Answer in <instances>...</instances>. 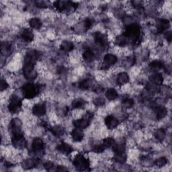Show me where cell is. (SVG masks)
Wrapping results in <instances>:
<instances>
[{"mask_svg":"<svg viewBox=\"0 0 172 172\" xmlns=\"http://www.w3.org/2000/svg\"><path fill=\"white\" fill-rule=\"evenodd\" d=\"M155 112L156 114V117L158 119H162L165 118L167 114V110L164 106H157L155 108Z\"/></svg>","mask_w":172,"mask_h":172,"instance_id":"15","label":"cell"},{"mask_svg":"<svg viewBox=\"0 0 172 172\" xmlns=\"http://www.w3.org/2000/svg\"><path fill=\"white\" fill-rule=\"evenodd\" d=\"M47 112V108L45 104L39 103L34 106L32 108V113L37 116H42L45 115Z\"/></svg>","mask_w":172,"mask_h":172,"instance_id":"10","label":"cell"},{"mask_svg":"<svg viewBox=\"0 0 172 172\" xmlns=\"http://www.w3.org/2000/svg\"><path fill=\"white\" fill-rule=\"evenodd\" d=\"M96 92H102L103 91V87L101 86H96L94 90Z\"/></svg>","mask_w":172,"mask_h":172,"instance_id":"43","label":"cell"},{"mask_svg":"<svg viewBox=\"0 0 172 172\" xmlns=\"http://www.w3.org/2000/svg\"><path fill=\"white\" fill-rule=\"evenodd\" d=\"M38 164V161L37 160H32V159H29V160H27L24 161L22 163V166L23 167L26 169H30V168H33V167H36Z\"/></svg>","mask_w":172,"mask_h":172,"instance_id":"23","label":"cell"},{"mask_svg":"<svg viewBox=\"0 0 172 172\" xmlns=\"http://www.w3.org/2000/svg\"><path fill=\"white\" fill-rule=\"evenodd\" d=\"M8 87V84L6 80L4 79H2L1 81V91H3V90H6Z\"/></svg>","mask_w":172,"mask_h":172,"instance_id":"41","label":"cell"},{"mask_svg":"<svg viewBox=\"0 0 172 172\" xmlns=\"http://www.w3.org/2000/svg\"><path fill=\"white\" fill-rule=\"evenodd\" d=\"M85 104H86V102L84 100L81 98H78V99H76L73 101L72 107L73 108H76V109L83 108L85 106Z\"/></svg>","mask_w":172,"mask_h":172,"instance_id":"29","label":"cell"},{"mask_svg":"<svg viewBox=\"0 0 172 172\" xmlns=\"http://www.w3.org/2000/svg\"><path fill=\"white\" fill-rule=\"evenodd\" d=\"M106 149V147L103 144H100V145H96L94 148V151L97 153H102Z\"/></svg>","mask_w":172,"mask_h":172,"instance_id":"38","label":"cell"},{"mask_svg":"<svg viewBox=\"0 0 172 172\" xmlns=\"http://www.w3.org/2000/svg\"><path fill=\"white\" fill-rule=\"evenodd\" d=\"M11 48H12V45H10V43L6 42L2 43L1 50H2V54L10 53L11 51Z\"/></svg>","mask_w":172,"mask_h":172,"instance_id":"33","label":"cell"},{"mask_svg":"<svg viewBox=\"0 0 172 172\" xmlns=\"http://www.w3.org/2000/svg\"><path fill=\"white\" fill-rule=\"evenodd\" d=\"M55 7L60 12L67 10L69 7H76L75 3L67 1H58L55 3Z\"/></svg>","mask_w":172,"mask_h":172,"instance_id":"9","label":"cell"},{"mask_svg":"<svg viewBox=\"0 0 172 172\" xmlns=\"http://www.w3.org/2000/svg\"><path fill=\"white\" fill-rule=\"evenodd\" d=\"M21 38H22L25 42H30L33 41L34 34L28 29H24L21 32Z\"/></svg>","mask_w":172,"mask_h":172,"instance_id":"14","label":"cell"},{"mask_svg":"<svg viewBox=\"0 0 172 172\" xmlns=\"http://www.w3.org/2000/svg\"><path fill=\"white\" fill-rule=\"evenodd\" d=\"M133 105H134V101L130 98H125L123 100L122 102V107L126 109L132 108L133 106Z\"/></svg>","mask_w":172,"mask_h":172,"instance_id":"32","label":"cell"},{"mask_svg":"<svg viewBox=\"0 0 172 172\" xmlns=\"http://www.w3.org/2000/svg\"><path fill=\"white\" fill-rule=\"evenodd\" d=\"M90 83L88 79H83V80L81 81L79 83V87L80 89L83 90H86L90 87Z\"/></svg>","mask_w":172,"mask_h":172,"instance_id":"36","label":"cell"},{"mask_svg":"<svg viewBox=\"0 0 172 172\" xmlns=\"http://www.w3.org/2000/svg\"><path fill=\"white\" fill-rule=\"evenodd\" d=\"M73 165L79 171H86L90 167V162L81 154H78L74 158Z\"/></svg>","mask_w":172,"mask_h":172,"instance_id":"3","label":"cell"},{"mask_svg":"<svg viewBox=\"0 0 172 172\" xmlns=\"http://www.w3.org/2000/svg\"><path fill=\"white\" fill-rule=\"evenodd\" d=\"M106 96L110 100H114L118 97V92L114 88H110L108 89L106 92Z\"/></svg>","mask_w":172,"mask_h":172,"instance_id":"28","label":"cell"},{"mask_svg":"<svg viewBox=\"0 0 172 172\" xmlns=\"http://www.w3.org/2000/svg\"><path fill=\"white\" fill-rule=\"evenodd\" d=\"M132 3H133V5L135 7H140L141 6V2H139V1H135L132 2Z\"/></svg>","mask_w":172,"mask_h":172,"instance_id":"44","label":"cell"},{"mask_svg":"<svg viewBox=\"0 0 172 172\" xmlns=\"http://www.w3.org/2000/svg\"><path fill=\"white\" fill-rule=\"evenodd\" d=\"M94 103L97 106H102L105 103V101L103 98H98L95 99V100L94 101Z\"/></svg>","mask_w":172,"mask_h":172,"instance_id":"39","label":"cell"},{"mask_svg":"<svg viewBox=\"0 0 172 172\" xmlns=\"http://www.w3.org/2000/svg\"><path fill=\"white\" fill-rule=\"evenodd\" d=\"M83 58L86 62L91 63V61H93L95 59V54L94 53V52L91 51L90 49H87L83 52Z\"/></svg>","mask_w":172,"mask_h":172,"instance_id":"22","label":"cell"},{"mask_svg":"<svg viewBox=\"0 0 172 172\" xmlns=\"http://www.w3.org/2000/svg\"><path fill=\"white\" fill-rule=\"evenodd\" d=\"M149 79L152 83L156 86L162 84L163 81H164V77H163L161 74L160 73H155L151 75L149 77Z\"/></svg>","mask_w":172,"mask_h":172,"instance_id":"19","label":"cell"},{"mask_svg":"<svg viewBox=\"0 0 172 172\" xmlns=\"http://www.w3.org/2000/svg\"><path fill=\"white\" fill-rule=\"evenodd\" d=\"M155 137L158 140H164L165 137V132L164 129H157L155 133Z\"/></svg>","mask_w":172,"mask_h":172,"instance_id":"34","label":"cell"},{"mask_svg":"<svg viewBox=\"0 0 172 172\" xmlns=\"http://www.w3.org/2000/svg\"><path fill=\"white\" fill-rule=\"evenodd\" d=\"M53 166H54L53 163L50 161H48L45 162V164H44V167H45V168L47 170H51L52 167H53Z\"/></svg>","mask_w":172,"mask_h":172,"instance_id":"40","label":"cell"},{"mask_svg":"<svg viewBox=\"0 0 172 172\" xmlns=\"http://www.w3.org/2000/svg\"><path fill=\"white\" fill-rule=\"evenodd\" d=\"M45 144L44 141L40 138H35L32 140V149L34 152L41 151L44 149Z\"/></svg>","mask_w":172,"mask_h":172,"instance_id":"12","label":"cell"},{"mask_svg":"<svg viewBox=\"0 0 172 172\" xmlns=\"http://www.w3.org/2000/svg\"><path fill=\"white\" fill-rule=\"evenodd\" d=\"M125 35L129 40L133 41V42H137L141 37L140 27L136 24H130L126 28Z\"/></svg>","mask_w":172,"mask_h":172,"instance_id":"1","label":"cell"},{"mask_svg":"<svg viewBox=\"0 0 172 172\" xmlns=\"http://www.w3.org/2000/svg\"><path fill=\"white\" fill-rule=\"evenodd\" d=\"M129 81V77L128 76V74L126 73H120L118 75L117 79H116V82L118 85L123 86L126 84Z\"/></svg>","mask_w":172,"mask_h":172,"instance_id":"20","label":"cell"},{"mask_svg":"<svg viewBox=\"0 0 172 172\" xmlns=\"http://www.w3.org/2000/svg\"><path fill=\"white\" fill-rule=\"evenodd\" d=\"M74 48V45L71 42L65 41L61 43V49L65 52H70Z\"/></svg>","mask_w":172,"mask_h":172,"instance_id":"24","label":"cell"},{"mask_svg":"<svg viewBox=\"0 0 172 172\" xmlns=\"http://www.w3.org/2000/svg\"><path fill=\"white\" fill-rule=\"evenodd\" d=\"M22 90L26 98L32 99L38 95L40 91V86L32 83H27L23 86Z\"/></svg>","mask_w":172,"mask_h":172,"instance_id":"2","label":"cell"},{"mask_svg":"<svg viewBox=\"0 0 172 172\" xmlns=\"http://www.w3.org/2000/svg\"><path fill=\"white\" fill-rule=\"evenodd\" d=\"M12 141L13 145L17 149H24L27 146V140L22 133L13 135Z\"/></svg>","mask_w":172,"mask_h":172,"instance_id":"6","label":"cell"},{"mask_svg":"<svg viewBox=\"0 0 172 172\" xmlns=\"http://www.w3.org/2000/svg\"><path fill=\"white\" fill-rule=\"evenodd\" d=\"M149 67L153 70H159L164 67V63L160 61H153L149 64Z\"/></svg>","mask_w":172,"mask_h":172,"instance_id":"30","label":"cell"},{"mask_svg":"<svg viewBox=\"0 0 172 172\" xmlns=\"http://www.w3.org/2000/svg\"><path fill=\"white\" fill-rule=\"evenodd\" d=\"M114 160H115L116 161L120 163V164H124L126 160V156L125 154V153H115V155H114Z\"/></svg>","mask_w":172,"mask_h":172,"instance_id":"31","label":"cell"},{"mask_svg":"<svg viewBox=\"0 0 172 172\" xmlns=\"http://www.w3.org/2000/svg\"><path fill=\"white\" fill-rule=\"evenodd\" d=\"M94 40L97 45L101 47H104L106 45V39L102 33L96 32L94 34Z\"/></svg>","mask_w":172,"mask_h":172,"instance_id":"18","label":"cell"},{"mask_svg":"<svg viewBox=\"0 0 172 172\" xmlns=\"http://www.w3.org/2000/svg\"><path fill=\"white\" fill-rule=\"evenodd\" d=\"M34 66L32 65L24 64L23 67V74L26 79L30 81H32L37 77V73L34 69Z\"/></svg>","mask_w":172,"mask_h":172,"instance_id":"7","label":"cell"},{"mask_svg":"<svg viewBox=\"0 0 172 172\" xmlns=\"http://www.w3.org/2000/svg\"><path fill=\"white\" fill-rule=\"evenodd\" d=\"M170 26V22L167 20H160L158 22L157 25V30L158 32L161 33L165 31V30L168 28V26Z\"/></svg>","mask_w":172,"mask_h":172,"instance_id":"21","label":"cell"},{"mask_svg":"<svg viewBox=\"0 0 172 172\" xmlns=\"http://www.w3.org/2000/svg\"><path fill=\"white\" fill-rule=\"evenodd\" d=\"M115 143H116L115 140H114V139L110 138V137L104 139V141H103V145L106 147V148L112 147L114 145H115Z\"/></svg>","mask_w":172,"mask_h":172,"instance_id":"35","label":"cell"},{"mask_svg":"<svg viewBox=\"0 0 172 172\" xmlns=\"http://www.w3.org/2000/svg\"><path fill=\"white\" fill-rule=\"evenodd\" d=\"M57 150L64 155H69L73 151V148L67 143H61L57 146Z\"/></svg>","mask_w":172,"mask_h":172,"instance_id":"13","label":"cell"},{"mask_svg":"<svg viewBox=\"0 0 172 172\" xmlns=\"http://www.w3.org/2000/svg\"><path fill=\"white\" fill-rule=\"evenodd\" d=\"M63 166H58L57 167V171H67V170L65 168V167H63V168H62Z\"/></svg>","mask_w":172,"mask_h":172,"instance_id":"45","label":"cell"},{"mask_svg":"<svg viewBox=\"0 0 172 172\" xmlns=\"http://www.w3.org/2000/svg\"><path fill=\"white\" fill-rule=\"evenodd\" d=\"M117 61V57L113 54H107L106 55L104 58V62L106 65L108 67L115 64Z\"/></svg>","mask_w":172,"mask_h":172,"instance_id":"17","label":"cell"},{"mask_svg":"<svg viewBox=\"0 0 172 172\" xmlns=\"http://www.w3.org/2000/svg\"><path fill=\"white\" fill-rule=\"evenodd\" d=\"M105 124L108 129L112 130L118 126L119 121L116 118L110 115L105 118Z\"/></svg>","mask_w":172,"mask_h":172,"instance_id":"11","label":"cell"},{"mask_svg":"<svg viewBox=\"0 0 172 172\" xmlns=\"http://www.w3.org/2000/svg\"><path fill=\"white\" fill-rule=\"evenodd\" d=\"M10 129L13 135L22 133V124L19 119H12L10 124Z\"/></svg>","mask_w":172,"mask_h":172,"instance_id":"8","label":"cell"},{"mask_svg":"<svg viewBox=\"0 0 172 172\" xmlns=\"http://www.w3.org/2000/svg\"><path fill=\"white\" fill-rule=\"evenodd\" d=\"M22 100L16 96H12L8 105V110L10 113L16 114L22 108Z\"/></svg>","mask_w":172,"mask_h":172,"instance_id":"5","label":"cell"},{"mask_svg":"<svg viewBox=\"0 0 172 172\" xmlns=\"http://www.w3.org/2000/svg\"><path fill=\"white\" fill-rule=\"evenodd\" d=\"M94 115L91 112H87L81 119H78L73 121V125L77 129H84L90 125V123L91 120Z\"/></svg>","mask_w":172,"mask_h":172,"instance_id":"4","label":"cell"},{"mask_svg":"<svg viewBox=\"0 0 172 172\" xmlns=\"http://www.w3.org/2000/svg\"><path fill=\"white\" fill-rule=\"evenodd\" d=\"M71 135L72 139L75 141H76V142H79V141L82 140L83 139V136H84V135L83 133L82 130L77 129V128H76V129L72 130L71 134Z\"/></svg>","mask_w":172,"mask_h":172,"instance_id":"16","label":"cell"},{"mask_svg":"<svg viewBox=\"0 0 172 172\" xmlns=\"http://www.w3.org/2000/svg\"><path fill=\"white\" fill-rule=\"evenodd\" d=\"M51 133L56 136H60L64 134L65 130L62 126H55L50 129Z\"/></svg>","mask_w":172,"mask_h":172,"instance_id":"26","label":"cell"},{"mask_svg":"<svg viewBox=\"0 0 172 172\" xmlns=\"http://www.w3.org/2000/svg\"><path fill=\"white\" fill-rule=\"evenodd\" d=\"M29 24L30 26L33 29L35 30H38L41 28L42 26V22L38 18H36V17H34V18H32L29 21Z\"/></svg>","mask_w":172,"mask_h":172,"instance_id":"27","label":"cell"},{"mask_svg":"<svg viewBox=\"0 0 172 172\" xmlns=\"http://www.w3.org/2000/svg\"><path fill=\"white\" fill-rule=\"evenodd\" d=\"M128 41H129V38H128L125 34H122L118 37L115 41L116 44L119 47H125L126 45H127Z\"/></svg>","mask_w":172,"mask_h":172,"instance_id":"25","label":"cell"},{"mask_svg":"<svg viewBox=\"0 0 172 172\" xmlns=\"http://www.w3.org/2000/svg\"><path fill=\"white\" fill-rule=\"evenodd\" d=\"M165 37L167 39V41L171 42V39H172V34H171V31H167L165 32Z\"/></svg>","mask_w":172,"mask_h":172,"instance_id":"42","label":"cell"},{"mask_svg":"<svg viewBox=\"0 0 172 172\" xmlns=\"http://www.w3.org/2000/svg\"><path fill=\"white\" fill-rule=\"evenodd\" d=\"M167 159L164 157H162L157 160L155 162V164L157 167H163L165 165L167 164Z\"/></svg>","mask_w":172,"mask_h":172,"instance_id":"37","label":"cell"}]
</instances>
